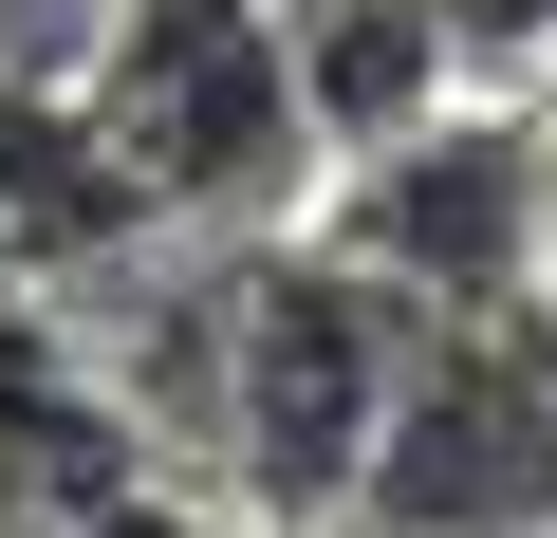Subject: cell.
Masks as SVG:
<instances>
[{"label": "cell", "mask_w": 557, "mask_h": 538, "mask_svg": "<svg viewBox=\"0 0 557 538\" xmlns=\"http://www.w3.org/2000/svg\"><path fill=\"white\" fill-rule=\"evenodd\" d=\"M354 538H557V316H446L409 353Z\"/></svg>", "instance_id": "277c9868"}, {"label": "cell", "mask_w": 557, "mask_h": 538, "mask_svg": "<svg viewBox=\"0 0 557 538\" xmlns=\"http://www.w3.org/2000/svg\"><path fill=\"white\" fill-rule=\"evenodd\" d=\"M335 260L446 335V316H539V260H557V130L539 112H428L335 186Z\"/></svg>", "instance_id": "3957f363"}, {"label": "cell", "mask_w": 557, "mask_h": 538, "mask_svg": "<svg viewBox=\"0 0 557 538\" xmlns=\"http://www.w3.org/2000/svg\"><path fill=\"white\" fill-rule=\"evenodd\" d=\"M539 316H557V260H539Z\"/></svg>", "instance_id": "9c48e42d"}, {"label": "cell", "mask_w": 557, "mask_h": 538, "mask_svg": "<svg viewBox=\"0 0 557 538\" xmlns=\"http://www.w3.org/2000/svg\"><path fill=\"white\" fill-rule=\"evenodd\" d=\"M131 0H0V93H94Z\"/></svg>", "instance_id": "52a82bcc"}, {"label": "cell", "mask_w": 557, "mask_h": 538, "mask_svg": "<svg viewBox=\"0 0 557 538\" xmlns=\"http://www.w3.org/2000/svg\"><path fill=\"white\" fill-rule=\"evenodd\" d=\"M75 112H94V149L149 223H260L317 167L298 75H278V0H131Z\"/></svg>", "instance_id": "7a4b0ae2"}, {"label": "cell", "mask_w": 557, "mask_h": 538, "mask_svg": "<svg viewBox=\"0 0 557 538\" xmlns=\"http://www.w3.org/2000/svg\"><path fill=\"white\" fill-rule=\"evenodd\" d=\"M131 483H149L131 390H112L57 316H0V538H57V520H94V501H131Z\"/></svg>", "instance_id": "5b68a950"}, {"label": "cell", "mask_w": 557, "mask_h": 538, "mask_svg": "<svg viewBox=\"0 0 557 538\" xmlns=\"http://www.w3.org/2000/svg\"><path fill=\"white\" fill-rule=\"evenodd\" d=\"M428 316L335 241H242V298H223V409H205V464L242 483V520L278 538H354V483L391 446V390H409Z\"/></svg>", "instance_id": "6da1fadb"}, {"label": "cell", "mask_w": 557, "mask_h": 538, "mask_svg": "<svg viewBox=\"0 0 557 538\" xmlns=\"http://www.w3.org/2000/svg\"><path fill=\"white\" fill-rule=\"evenodd\" d=\"M278 75H298V130L317 149H391V130H428L446 112V75H465V20L446 0H278Z\"/></svg>", "instance_id": "8992f818"}, {"label": "cell", "mask_w": 557, "mask_h": 538, "mask_svg": "<svg viewBox=\"0 0 557 538\" xmlns=\"http://www.w3.org/2000/svg\"><path fill=\"white\" fill-rule=\"evenodd\" d=\"M57 538H223V520H186L168 483H131V501H94V520H57Z\"/></svg>", "instance_id": "ba28073f"}]
</instances>
